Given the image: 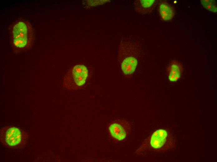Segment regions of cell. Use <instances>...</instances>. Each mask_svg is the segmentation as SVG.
<instances>
[{
	"instance_id": "cell-1",
	"label": "cell",
	"mask_w": 217,
	"mask_h": 162,
	"mask_svg": "<svg viewBox=\"0 0 217 162\" xmlns=\"http://www.w3.org/2000/svg\"><path fill=\"white\" fill-rule=\"evenodd\" d=\"M11 46L16 54L29 50L33 41V33L30 24L24 20L18 21L12 26L10 31Z\"/></svg>"
},
{
	"instance_id": "cell-2",
	"label": "cell",
	"mask_w": 217,
	"mask_h": 162,
	"mask_svg": "<svg viewBox=\"0 0 217 162\" xmlns=\"http://www.w3.org/2000/svg\"><path fill=\"white\" fill-rule=\"evenodd\" d=\"M140 53L138 46L132 42L122 41L119 47L118 59L124 75L130 77L135 71Z\"/></svg>"
},
{
	"instance_id": "cell-3",
	"label": "cell",
	"mask_w": 217,
	"mask_h": 162,
	"mask_svg": "<svg viewBox=\"0 0 217 162\" xmlns=\"http://www.w3.org/2000/svg\"><path fill=\"white\" fill-rule=\"evenodd\" d=\"M28 138L27 132L15 126H5L0 130V141L8 148L19 150L24 148Z\"/></svg>"
},
{
	"instance_id": "cell-4",
	"label": "cell",
	"mask_w": 217,
	"mask_h": 162,
	"mask_svg": "<svg viewBox=\"0 0 217 162\" xmlns=\"http://www.w3.org/2000/svg\"><path fill=\"white\" fill-rule=\"evenodd\" d=\"M88 74V70L84 65H76L70 69L64 76L63 85L68 90L79 89L85 83Z\"/></svg>"
},
{
	"instance_id": "cell-5",
	"label": "cell",
	"mask_w": 217,
	"mask_h": 162,
	"mask_svg": "<svg viewBox=\"0 0 217 162\" xmlns=\"http://www.w3.org/2000/svg\"><path fill=\"white\" fill-rule=\"evenodd\" d=\"M131 129L130 123L123 119L115 120L110 123L108 127L110 136L118 142L126 141L131 132Z\"/></svg>"
},
{
	"instance_id": "cell-6",
	"label": "cell",
	"mask_w": 217,
	"mask_h": 162,
	"mask_svg": "<svg viewBox=\"0 0 217 162\" xmlns=\"http://www.w3.org/2000/svg\"><path fill=\"white\" fill-rule=\"evenodd\" d=\"M157 2L155 0H136L133 2L134 11L142 15L148 14L152 12Z\"/></svg>"
},
{
	"instance_id": "cell-7",
	"label": "cell",
	"mask_w": 217,
	"mask_h": 162,
	"mask_svg": "<svg viewBox=\"0 0 217 162\" xmlns=\"http://www.w3.org/2000/svg\"><path fill=\"white\" fill-rule=\"evenodd\" d=\"M167 136V131L163 129L157 130L152 135L150 141V146L153 149L161 148L165 145Z\"/></svg>"
},
{
	"instance_id": "cell-8",
	"label": "cell",
	"mask_w": 217,
	"mask_h": 162,
	"mask_svg": "<svg viewBox=\"0 0 217 162\" xmlns=\"http://www.w3.org/2000/svg\"><path fill=\"white\" fill-rule=\"evenodd\" d=\"M167 69L168 79L170 81L175 82L180 78L183 69L180 62L176 60L171 61Z\"/></svg>"
},
{
	"instance_id": "cell-9",
	"label": "cell",
	"mask_w": 217,
	"mask_h": 162,
	"mask_svg": "<svg viewBox=\"0 0 217 162\" xmlns=\"http://www.w3.org/2000/svg\"><path fill=\"white\" fill-rule=\"evenodd\" d=\"M158 10L161 19L164 21L171 20L175 15L174 8L166 1H161L159 3Z\"/></svg>"
},
{
	"instance_id": "cell-10",
	"label": "cell",
	"mask_w": 217,
	"mask_h": 162,
	"mask_svg": "<svg viewBox=\"0 0 217 162\" xmlns=\"http://www.w3.org/2000/svg\"><path fill=\"white\" fill-rule=\"evenodd\" d=\"M200 2L203 7L207 10L214 12L217 11L216 2L214 0H201Z\"/></svg>"
}]
</instances>
